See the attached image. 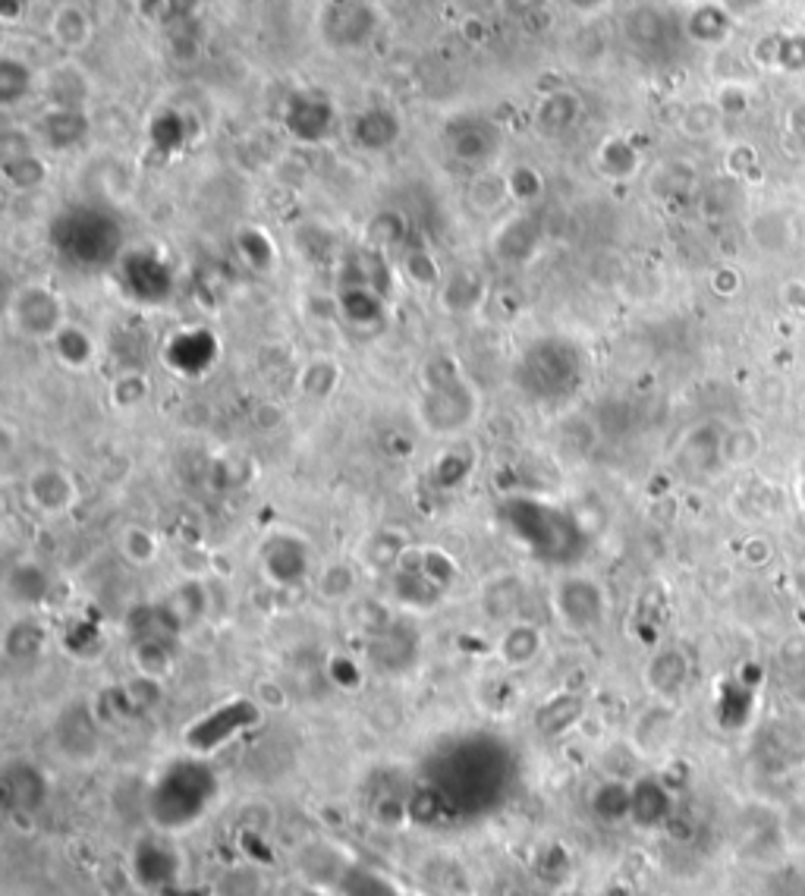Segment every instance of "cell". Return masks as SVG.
Masks as SVG:
<instances>
[{"instance_id": "36", "label": "cell", "mask_w": 805, "mask_h": 896, "mask_svg": "<svg viewBox=\"0 0 805 896\" xmlns=\"http://www.w3.org/2000/svg\"><path fill=\"white\" fill-rule=\"evenodd\" d=\"M410 560H413L438 589H444V592L456 582V564H453V557H450L448 551H441V547H418V551H410Z\"/></svg>"}, {"instance_id": "9", "label": "cell", "mask_w": 805, "mask_h": 896, "mask_svg": "<svg viewBox=\"0 0 805 896\" xmlns=\"http://www.w3.org/2000/svg\"><path fill=\"white\" fill-rule=\"evenodd\" d=\"M123 268V290H129L139 302H164L171 293V270L151 252H129L120 258Z\"/></svg>"}, {"instance_id": "6", "label": "cell", "mask_w": 805, "mask_h": 896, "mask_svg": "<svg viewBox=\"0 0 805 896\" xmlns=\"http://www.w3.org/2000/svg\"><path fill=\"white\" fill-rule=\"evenodd\" d=\"M375 26H378V16L365 0H334L330 7H325V16H322V31L337 48L365 45Z\"/></svg>"}, {"instance_id": "43", "label": "cell", "mask_w": 805, "mask_h": 896, "mask_svg": "<svg viewBox=\"0 0 805 896\" xmlns=\"http://www.w3.org/2000/svg\"><path fill=\"white\" fill-rule=\"evenodd\" d=\"M343 312H347L350 321H359V325L378 321V315H381V299L375 296V293H368V290H362V287H356V290H350V293L343 296Z\"/></svg>"}, {"instance_id": "7", "label": "cell", "mask_w": 805, "mask_h": 896, "mask_svg": "<svg viewBox=\"0 0 805 896\" xmlns=\"http://www.w3.org/2000/svg\"><path fill=\"white\" fill-rule=\"evenodd\" d=\"M501 149V132L491 119L456 117L448 123V151L463 164H488Z\"/></svg>"}, {"instance_id": "38", "label": "cell", "mask_w": 805, "mask_h": 896, "mask_svg": "<svg viewBox=\"0 0 805 896\" xmlns=\"http://www.w3.org/2000/svg\"><path fill=\"white\" fill-rule=\"evenodd\" d=\"M32 89V73L26 63L16 58L0 60V104L13 108L16 101H23Z\"/></svg>"}, {"instance_id": "11", "label": "cell", "mask_w": 805, "mask_h": 896, "mask_svg": "<svg viewBox=\"0 0 805 896\" xmlns=\"http://www.w3.org/2000/svg\"><path fill=\"white\" fill-rule=\"evenodd\" d=\"M26 497H29L32 507H38L41 513H63V509L76 504L79 488H76V478L70 476L66 469L41 466L26 481Z\"/></svg>"}, {"instance_id": "42", "label": "cell", "mask_w": 805, "mask_h": 896, "mask_svg": "<svg viewBox=\"0 0 805 896\" xmlns=\"http://www.w3.org/2000/svg\"><path fill=\"white\" fill-rule=\"evenodd\" d=\"M507 177H488V174H481V177L473 182L469 202H473L478 211H494L507 202Z\"/></svg>"}, {"instance_id": "24", "label": "cell", "mask_w": 805, "mask_h": 896, "mask_svg": "<svg viewBox=\"0 0 805 896\" xmlns=\"http://www.w3.org/2000/svg\"><path fill=\"white\" fill-rule=\"evenodd\" d=\"M541 652V632L532 623H507L501 642H498V657L507 667H526L532 664Z\"/></svg>"}, {"instance_id": "19", "label": "cell", "mask_w": 805, "mask_h": 896, "mask_svg": "<svg viewBox=\"0 0 805 896\" xmlns=\"http://www.w3.org/2000/svg\"><path fill=\"white\" fill-rule=\"evenodd\" d=\"M3 786H7V799L10 806L23 808V811H35V808L45 803L48 796V783L38 768H32L29 761H20V765H10L3 771Z\"/></svg>"}, {"instance_id": "44", "label": "cell", "mask_w": 805, "mask_h": 896, "mask_svg": "<svg viewBox=\"0 0 805 896\" xmlns=\"http://www.w3.org/2000/svg\"><path fill=\"white\" fill-rule=\"evenodd\" d=\"M689 31H692L699 41H717V38H724V31H727V20H724V13H720L717 7H699V10L692 13V20H689Z\"/></svg>"}, {"instance_id": "50", "label": "cell", "mask_w": 805, "mask_h": 896, "mask_svg": "<svg viewBox=\"0 0 805 896\" xmlns=\"http://www.w3.org/2000/svg\"><path fill=\"white\" fill-rule=\"evenodd\" d=\"M569 7H576V10H582V13H592V10H598L604 0H567Z\"/></svg>"}, {"instance_id": "2", "label": "cell", "mask_w": 805, "mask_h": 896, "mask_svg": "<svg viewBox=\"0 0 805 896\" xmlns=\"http://www.w3.org/2000/svg\"><path fill=\"white\" fill-rule=\"evenodd\" d=\"M51 242L58 255L73 268H108L123 258V230L120 224L101 209H66L51 224Z\"/></svg>"}, {"instance_id": "1", "label": "cell", "mask_w": 805, "mask_h": 896, "mask_svg": "<svg viewBox=\"0 0 805 896\" xmlns=\"http://www.w3.org/2000/svg\"><path fill=\"white\" fill-rule=\"evenodd\" d=\"M217 796V777L202 761L167 765L149 790V818L158 831L174 834L192 828Z\"/></svg>"}, {"instance_id": "37", "label": "cell", "mask_w": 805, "mask_h": 896, "mask_svg": "<svg viewBox=\"0 0 805 896\" xmlns=\"http://www.w3.org/2000/svg\"><path fill=\"white\" fill-rule=\"evenodd\" d=\"M481 290H485V283H481L478 274H473V270H456L448 280V287H444V305H448L450 312H469V308H476L478 302H481Z\"/></svg>"}, {"instance_id": "15", "label": "cell", "mask_w": 805, "mask_h": 896, "mask_svg": "<svg viewBox=\"0 0 805 896\" xmlns=\"http://www.w3.org/2000/svg\"><path fill=\"white\" fill-rule=\"evenodd\" d=\"M350 139L359 149L385 151L400 139V119L388 108H368L350 119Z\"/></svg>"}, {"instance_id": "13", "label": "cell", "mask_w": 805, "mask_h": 896, "mask_svg": "<svg viewBox=\"0 0 805 896\" xmlns=\"http://www.w3.org/2000/svg\"><path fill=\"white\" fill-rule=\"evenodd\" d=\"M305 569H309V557L297 538L280 535L271 541L268 551H265V572L274 585L293 589L305 579Z\"/></svg>"}, {"instance_id": "8", "label": "cell", "mask_w": 805, "mask_h": 896, "mask_svg": "<svg viewBox=\"0 0 805 896\" xmlns=\"http://www.w3.org/2000/svg\"><path fill=\"white\" fill-rule=\"evenodd\" d=\"M54 736H58V748L70 761H91L101 752L98 717L89 705H70L60 715Z\"/></svg>"}, {"instance_id": "17", "label": "cell", "mask_w": 805, "mask_h": 896, "mask_svg": "<svg viewBox=\"0 0 805 896\" xmlns=\"http://www.w3.org/2000/svg\"><path fill=\"white\" fill-rule=\"evenodd\" d=\"M526 601V585L516 572H504L498 579H491L481 592V610L498 620V623H513V617L519 614Z\"/></svg>"}, {"instance_id": "48", "label": "cell", "mask_w": 805, "mask_h": 896, "mask_svg": "<svg viewBox=\"0 0 805 896\" xmlns=\"http://www.w3.org/2000/svg\"><path fill=\"white\" fill-rule=\"evenodd\" d=\"M26 3H29V0H0V16H3L7 23H16V20L23 16Z\"/></svg>"}, {"instance_id": "32", "label": "cell", "mask_w": 805, "mask_h": 896, "mask_svg": "<svg viewBox=\"0 0 805 896\" xmlns=\"http://www.w3.org/2000/svg\"><path fill=\"white\" fill-rule=\"evenodd\" d=\"M51 343L70 368H86L95 356V340L89 337V330L79 325H63Z\"/></svg>"}, {"instance_id": "46", "label": "cell", "mask_w": 805, "mask_h": 896, "mask_svg": "<svg viewBox=\"0 0 805 896\" xmlns=\"http://www.w3.org/2000/svg\"><path fill=\"white\" fill-rule=\"evenodd\" d=\"M403 268H406V274H410V280H416L418 287H435V283L441 280V268H438V262H435L425 249L410 252V255H406V262H403Z\"/></svg>"}, {"instance_id": "22", "label": "cell", "mask_w": 805, "mask_h": 896, "mask_svg": "<svg viewBox=\"0 0 805 896\" xmlns=\"http://www.w3.org/2000/svg\"><path fill=\"white\" fill-rule=\"evenodd\" d=\"M334 887L340 896H413L406 887H397L385 874L356 866V862L343 868V874L334 881Z\"/></svg>"}, {"instance_id": "49", "label": "cell", "mask_w": 805, "mask_h": 896, "mask_svg": "<svg viewBox=\"0 0 805 896\" xmlns=\"http://www.w3.org/2000/svg\"><path fill=\"white\" fill-rule=\"evenodd\" d=\"M501 3L507 7L510 13H516V16L536 13V10H541V7H544V0H501Z\"/></svg>"}, {"instance_id": "25", "label": "cell", "mask_w": 805, "mask_h": 896, "mask_svg": "<svg viewBox=\"0 0 805 896\" xmlns=\"http://www.w3.org/2000/svg\"><path fill=\"white\" fill-rule=\"evenodd\" d=\"M579 717H582V698L564 692V695L548 698V702L538 708L536 723L544 736H561V733H567V730H573V727L579 723Z\"/></svg>"}, {"instance_id": "3", "label": "cell", "mask_w": 805, "mask_h": 896, "mask_svg": "<svg viewBox=\"0 0 805 896\" xmlns=\"http://www.w3.org/2000/svg\"><path fill=\"white\" fill-rule=\"evenodd\" d=\"M551 607L569 632H592L604 620V592L589 576H564L551 592Z\"/></svg>"}, {"instance_id": "40", "label": "cell", "mask_w": 805, "mask_h": 896, "mask_svg": "<svg viewBox=\"0 0 805 896\" xmlns=\"http://www.w3.org/2000/svg\"><path fill=\"white\" fill-rule=\"evenodd\" d=\"M120 551L136 567H146L158 557V538L146 526H126V532L120 535Z\"/></svg>"}, {"instance_id": "34", "label": "cell", "mask_w": 805, "mask_h": 896, "mask_svg": "<svg viewBox=\"0 0 805 896\" xmlns=\"http://www.w3.org/2000/svg\"><path fill=\"white\" fill-rule=\"evenodd\" d=\"M365 564L375 569H390L400 567V560L406 557V535L393 532V529H381L378 535L372 538L362 551Z\"/></svg>"}, {"instance_id": "28", "label": "cell", "mask_w": 805, "mask_h": 896, "mask_svg": "<svg viewBox=\"0 0 805 896\" xmlns=\"http://www.w3.org/2000/svg\"><path fill=\"white\" fill-rule=\"evenodd\" d=\"M45 639L48 635H45L41 623L23 617V620L10 623L7 632H3V655L10 657V660H35V657L41 655V648H45Z\"/></svg>"}, {"instance_id": "20", "label": "cell", "mask_w": 805, "mask_h": 896, "mask_svg": "<svg viewBox=\"0 0 805 896\" xmlns=\"http://www.w3.org/2000/svg\"><path fill=\"white\" fill-rule=\"evenodd\" d=\"M89 132V117L86 111H73V108H51L41 119V136L54 151L73 149L76 142H83Z\"/></svg>"}, {"instance_id": "18", "label": "cell", "mask_w": 805, "mask_h": 896, "mask_svg": "<svg viewBox=\"0 0 805 896\" xmlns=\"http://www.w3.org/2000/svg\"><path fill=\"white\" fill-rule=\"evenodd\" d=\"M45 94H48L51 108L83 111L86 98H89V79H86V73L76 63H60L45 79Z\"/></svg>"}, {"instance_id": "21", "label": "cell", "mask_w": 805, "mask_h": 896, "mask_svg": "<svg viewBox=\"0 0 805 896\" xmlns=\"http://www.w3.org/2000/svg\"><path fill=\"white\" fill-rule=\"evenodd\" d=\"M48 31L66 51H83L91 41V20L79 3H60L48 20Z\"/></svg>"}, {"instance_id": "45", "label": "cell", "mask_w": 805, "mask_h": 896, "mask_svg": "<svg viewBox=\"0 0 805 896\" xmlns=\"http://www.w3.org/2000/svg\"><path fill=\"white\" fill-rule=\"evenodd\" d=\"M507 189L513 199H519V202H532V199H538L541 195V189H544V182H541V177H538L536 167H513L507 174Z\"/></svg>"}, {"instance_id": "41", "label": "cell", "mask_w": 805, "mask_h": 896, "mask_svg": "<svg viewBox=\"0 0 805 896\" xmlns=\"http://www.w3.org/2000/svg\"><path fill=\"white\" fill-rule=\"evenodd\" d=\"M356 592V572L347 564H330L318 576V595L325 601H350Z\"/></svg>"}, {"instance_id": "4", "label": "cell", "mask_w": 805, "mask_h": 896, "mask_svg": "<svg viewBox=\"0 0 805 896\" xmlns=\"http://www.w3.org/2000/svg\"><path fill=\"white\" fill-rule=\"evenodd\" d=\"M10 318L20 333H26L32 340H54L58 330L66 325L63 318V302L41 283H29L23 290H16V296L10 299Z\"/></svg>"}, {"instance_id": "35", "label": "cell", "mask_w": 805, "mask_h": 896, "mask_svg": "<svg viewBox=\"0 0 805 896\" xmlns=\"http://www.w3.org/2000/svg\"><path fill=\"white\" fill-rule=\"evenodd\" d=\"M164 610H167V620L174 623V629L196 623V620L205 614V592H202V585H199V582L179 585L177 592L171 595V604H167Z\"/></svg>"}, {"instance_id": "29", "label": "cell", "mask_w": 805, "mask_h": 896, "mask_svg": "<svg viewBox=\"0 0 805 896\" xmlns=\"http://www.w3.org/2000/svg\"><path fill=\"white\" fill-rule=\"evenodd\" d=\"M579 101L569 94V91H554L548 94L541 104H538V126L548 132V136H561L567 132L569 126L579 119Z\"/></svg>"}, {"instance_id": "5", "label": "cell", "mask_w": 805, "mask_h": 896, "mask_svg": "<svg viewBox=\"0 0 805 896\" xmlns=\"http://www.w3.org/2000/svg\"><path fill=\"white\" fill-rule=\"evenodd\" d=\"M259 717V708L255 702H246V698H237L217 711H211L205 720H199L189 733H186V743L192 752H211V748L224 746L230 743V736H237L239 730H246L249 723H255Z\"/></svg>"}, {"instance_id": "23", "label": "cell", "mask_w": 805, "mask_h": 896, "mask_svg": "<svg viewBox=\"0 0 805 896\" xmlns=\"http://www.w3.org/2000/svg\"><path fill=\"white\" fill-rule=\"evenodd\" d=\"M51 595V579L38 564H20L7 576V597L20 607H38Z\"/></svg>"}, {"instance_id": "10", "label": "cell", "mask_w": 805, "mask_h": 896, "mask_svg": "<svg viewBox=\"0 0 805 896\" xmlns=\"http://www.w3.org/2000/svg\"><path fill=\"white\" fill-rule=\"evenodd\" d=\"M133 871L136 881L149 891H164L179 874L177 849L167 843V836H146L133 849Z\"/></svg>"}, {"instance_id": "26", "label": "cell", "mask_w": 805, "mask_h": 896, "mask_svg": "<svg viewBox=\"0 0 805 896\" xmlns=\"http://www.w3.org/2000/svg\"><path fill=\"white\" fill-rule=\"evenodd\" d=\"M687 657L680 655V652H674V648H667V652H661V655L652 657V664H649V670H645L649 686L655 689L657 695H677V692L683 689V683H687Z\"/></svg>"}, {"instance_id": "16", "label": "cell", "mask_w": 805, "mask_h": 896, "mask_svg": "<svg viewBox=\"0 0 805 896\" xmlns=\"http://www.w3.org/2000/svg\"><path fill=\"white\" fill-rule=\"evenodd\" d=\"M670 790L655 780V777H642L632 783V808H629V821H636L639 828H661L670 818Z\"/></svg>"}, {"instance_id": "27", "label": "cell", "mask_w": 805, "mask_h": 896, "mask_svg": "<svg viewBox=\"0 0 805 896\" xmlns=\"http://www.w3.org/2000/svg\"><path fill=\"white\" fill-rule=\"evenodd\" d=\"M629 808H632V783L604 780L592 793V811L598 815V821H604V824L627 821Z\"/></svg>"}, {"instance_id": "33", "label": "cell", "mask_w": 805, "mask_h": 896, "mask_svg": "<svg viewBox=\"0 0 805 896\" xmlns=\"http://www.w3.org/2000/svg\"><path fill=\"white\" fill-rule=\"evenodd\" d=\"M340 384V368L337 362L330 358H315L302 368L299 375V390L309 396V400H328L330 393Z\"/></svg>"}, {"instance_id": "47", "label": "cell", "mask_w": 805, "mask_h": 896, "mask_svg": "<svg viewBox=\"0 0 805 896\" xmlns=\"http://www.w3.org/2000/svg\"><path fill=\"white\" fill-rule=\"evenodd\" d=\"M146 393H149V384H146V378H139V375H123L117 384H114V400H117V406H136V403L146 400Z\"/></svg>"}, {"instance_id": "39", "label": "cell", "mask_w": 805, "mask_h": 896, "mask_svg": "<svg viewBox=\"0 0 805 896\" xmlns=\"http://www.w3.org/2000/svg\"><path fill=\"white\" fill-rule=\"evenodd\" d=\"M636 164H639V157H636V151H632V146H629L627 139H607V142L601 146V151H598V167H601L607 177H632Z\"/></svg>"}, {"instance_id": "14", "label": "cell", "mask_w": 805, "mask_h": 896, "mask_svg": "<svg viewBox=\"0 0 805 896\" xmlns=\"http://www.w3.org/2000/svg\"><path fill=\"white\" fill-rule=\"evenodd\" d=\"M416 632H410L403 623H390L388 629L372 635V660L388 673L406 670L416 660Z\"/></svg>"}, {"instance_id": "12", "label": "cell", "mask_w": 805, "mask_h": 896, "mask_svg": "<svg viewBox=\"0 0 805 896\" xmlns=\"http://www.w3.org/2000/svg\"><path fill=\"white\" fill-rule=\"evenodd\" d=\"M334 108L318 94H297L287 108V129L299 142H322L330 132Z\"/></svg>"}, {"instance_id": "31", "label": "cell", "mask_w": 805, "mask_h": 896, "mask_svg": "<svg viewBox=\"0 0 805 896\" xmlns=\"http://www.w3.org/2000/svg\"><path fill=\"white\" fill-rule=\"evenodd\" d=\"M45 177H48V167L32 151H20V154H7L3 157V179L13 189H38L45 182Z\"/></svg>"}, {"instance_id": "30", "label": "cell", "mask_w": 805, "mask_h": 896, "mask_svg": "<svg viewBox=\"0 0 805 896\" xmlns=\"http://www.w3.org/2000/svg\"><path fill=\"white\" fill-rule=\"evenodd\" d=\"M136 667L142 677H151V680H164L174 667V655H171V645L161 639V635H146L136 642Z\"/></svg>"}]
</instances>
